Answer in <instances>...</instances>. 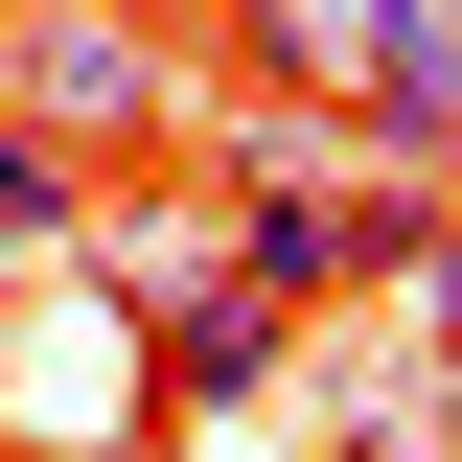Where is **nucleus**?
<instances>
[{
	"mask_svg": "<svg viewBox=\"0 0 462 462\" xmlns=\"http://www.w3.org/2000/svg\"><path fill=\"white\" fill-rule=\"evenodd\" d=\"M231 278L278 300V324H324L346 278H416V231H439V185H324V162H231Z\"/></svg>",
	"mask_w": 462,
	"mask_h": 462,
	"instance_id": "f257e3e1",
	"label": "nucleus"
},
{
	"mask_svg": "<svg viewBox=\"0 0 462 462\" xmlns=\"http://www.w3.org/2000/svg\"><path fill=\"white\" fill-rule=\"evenodd\" d=\"M300 370V324L254 278H185V300H139V416H162V439H208V416H254Z\"/></svg>",
	"mask_w": 462,
	"mask_h": 462,
	"instance_id": "f03ea898",
	"label": "nucleus"
},
{
	"mask_svg": "<svg viewBox=\"0 0 462 462\" xmlns=\"http://www.w3.org/2000/svg\"><path fill=\"white\" fill-rule=\"evenodd\" d=\"M23 116L93 162V139H162V116H185V69L139 47V23H23Z\"/></svg>",
	"mask_w": 462,
	"mask_h": 462,
	"instance_id": "7ed1b4c3",
	"label": "nucleus"
},
{
	"mask_svg": "<svg viewBox=\"0 0 462 462\" xmlns=\"http://www.w3.org/2000/svg\"><path fill=\"white\" fill-rule=\"evenodd\" d=\"M370 23H393V0H231V93H278V116H324L346 69H370Z\"/></svg>",
	"mask_w": 462,
	"mask_h": 462,
	"instance_id": "20e7f679",
	"label": "nucleus"
},
{
	"mask_svg": "<svg viewBox=\"0 0 462 462\" xmlns=\"http://www.w3.org/2000/svg\"><path fill=\"white\" fill-rule=\"evenodd\" d=\"M69 231H93V162L47 116H0V254H69Z\"/></svg>",
	"mask_w": 462,
	"mask_h": 462,
	"instance_id": "39448f33",
	"label": "nucleus"
},
{
	"mask_svg": "<svg viewBox=\"0 0 462 462\" xmlns=\"http://www.w3.org/2000/svg\"><path fill=\"white\" fill-rule=\"evenodd\" d=\"M393 300L439 324V393H462V185H439V231H416V278H393Z\"/></svg>",
	"mask_w": 462,
	"mask_h": 462,
	"instance_id": "423d86ee",
	"label": "nucleus"
},
{
	"mask_svg": "<svg viewBox=\"0 0 462 462\" xmlns=\"http://www.w3.org/2000/svg\"><path fill=\"white\" fill-rule=\"evenodd\" d=\"M69 462H162V439H69Z\"/></svg>",
	"mask_w": 462,
	"mask_h": 462,
	"instance_id": "0eeeda50",
	"label": "nucleus"
},
{
	"mask_svg": "<svg viewBox=\"0 0 462 462\" xmlns=\"http://www.w3.org/2000/svg\"><path fill=\"white\" fill-rule=\"evenodd\" d=\"M439 23H462V0H439Z\"/></svg>",
	"mask_w": 462,
	"mask_h": 462,
	"instance_id": "6e6552de",
	"label": "nucleus"
}]
</instances>
